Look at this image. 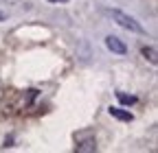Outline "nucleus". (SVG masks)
<instances>
[{
    "mask_svg": "<svg viewBox=\"0 0 158 153\" xmlns=\"http://www.w3.org/2000/svg\"><path fill=\"white\" fill-rule=\"evenodd\" d=\"M106 15H110L112 20H114L118 26H121V29H125V31H132V33H145V29L141 26V22H138L136 18L123 13L121 9H106Z\"/></svg>",
    "mask_w": 158,
    "mask_h": 153,
    "instance_id": "f257e3e1",
    "label": "nucleus"
},
{
    "mask_svg": "<svg viewBox=\"0 0 158 153\" xmlns=\"http://www.w3.org/2000/svg\"><path fill=\"white\" fill-rule=\"evenodd\" d=\"M106 46H108L112 53H116V55H125V53H127V46L123 44V40H118L116 35H108V37H106Z\"/></svg>",
    "mask_w": 158,
    "mask_h": 153,
    "instance_id": "f03ea898",
    "label": "nucleus"
},
{
    "mask_svg": "<svg viewBox=\"0 0 158 153\" xmlns=\"http://www.w3.org/2000/svg\"><path fill=\"white\" fill-rule=\"evenodd\" d=\"M110 116L116 118V120H121V123H132L134 120V114L130 109H123V107H110Z\"/></svg>",
    "mask_w": 158,
    "mask_h": 153,
    "instance_id": "7ed1b4c3",
    "label": "nucleus"
},
{
    "mask_svg": "<svg viewBox=\"0 0 158 153\" xmlns=\"http://www.w3.org/2000/svg\"><path fill=\"white\" fill-rule=\"evenodd\" d=\"M75 151H77V153H90V151H97L94 138H86V140H81V142H77V144H75Z\"/></svg>",
    "mask_w": 158,
    "mask_h": 153,
    "instance_id": "20e7f679",
    "label": "nucleus"
},
{
    "mask_svg": "<svg viewBox=\"0 0 158 153\" xmlns=\"http://www.w3.org/2000/svg\"><path fill=\"white\" fill-rule=\"evenodd\" d=\"M116 99L121 101L123 105H136V96H132V94H123V92H116Z\"/></svg>",
    "mask_w": 158,
    "mask_h": 153,
    "instance_id": "39448f33",
    "label": "nucleus"
},
{
    "mask_svg": "<svg viewBox=\"0 0 158 153\" xmlns=\"http://www.w3.org/2000/svg\"><path fill=\"white\" fill-rule=\"evenodd\" d=\"M141 53H143V57H145V59H149V61L156 66V61H158V59H156V48H152V46H145Z\"/></svg>",
    "mask_w": 158,
    "mask_h": 153,
    "instance_id": "423d86ee",
    "label": "nucleus"
},
{
    "mask_svg": "<svg viewBox=\"0 0 158 153\" xmlns=\"http://www.w3.org/2000/svg\"><path fill=\"white\" fill-rule=\"evenodd\" d=\"M48 2H55V5H59V2H68V0H48Z\"/></svg>",
    "mask_w": 158,
    "mask_h": 153,
    "instance_id": "0eeeda50",
    "label": "nucleus"
},
{
    "mask_svg": "<svg viewBox=\"0 0 158 153\" xmlns=\"http://www.w3.org/2000/svg\"><path fill=\"white\" fill-rule=\"evenodd\" d=\"M2 20H5V15H2V13H0V22H2Z\"/></svg>",
    "mask_w": 158,
    "mask_h": 153,
    "instance_id": "6e6552de",
    "label": "nucleus"
}]
</instances>
